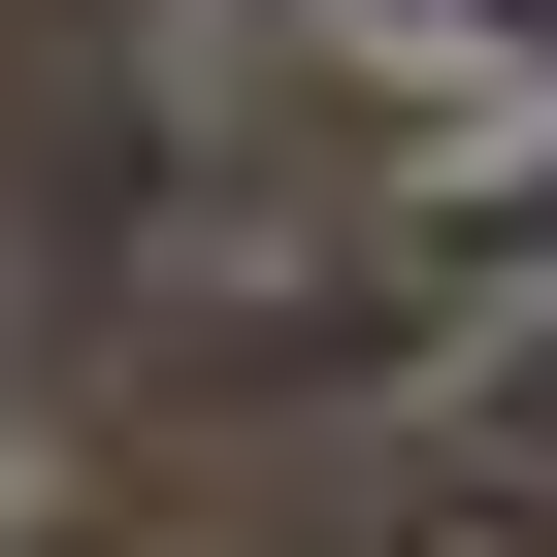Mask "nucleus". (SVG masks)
<instances>
[{
	"label": "nucleus",
	"mask_w": 557,
	"mask_h": 557,
	"mask_svg": "<svg viewBox=\"0 0 557 557\" xmlns=\"http://www.w3.org/2000/svg\"><path fill=\"white\" fill-rule=\"evenodd\" d=\"M492 262H524V296H557V197H492Z\"/></svg>",
	"instance_id": "nucleus-1"
},
{
	"label": "nucleus",
	"mask_w": 557,
	"mask_h": 557,
	"mask_svg": "<svg viewBox=\"0 0 557 557\" xmlns=\"http://www.w3.org/2000/svg\"><path fill=\"white\" fill-rule=\"evenodd\" d=\"M492 34H557V0H492Z\"/></svg>",
	"instance_id": "nucleus-2"
}]
</instances>
